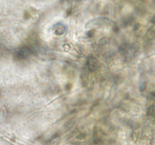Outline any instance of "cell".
<instances>
[{"label": "cell", "mask_w": 155, "mask_h": 145, "mask_svg": "<svg viewBox=\"0 0 155 145\" xmlns=\"http://www.w3.org/2000/svg\"><path fill=\"white\" fill-rule=\"evenodd\" d=\"M6 114H7V113H6V109L4 107H2V108L0 109V125L2 124V122H4L5 119Z\"/></svg>", "instance_id": "1"}]
</instances>
